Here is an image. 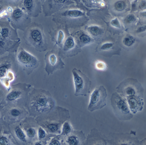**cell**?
Here are the masks:
<instances>
[{
	"instance_id": "cell-8",
	"label": "cell",
	"mask_w": 146,
	"mask_h": 145,
	"mask_svg": "<svg viewBox=\"0 0 146 145\" xmlns=\"http://www.w3.org/2000/svg\"><path fill=\"white\" fill-rule=\"evenodd\" d=\"M111 104L116 116L123 121L129 120L133 117L126 100L119 94L114 93L111 99Z\"/></svg>"
},
{
	"instance_id": "cell-22",
	"label": "cell",
	"mask_w": 146,
	"mask_h": 145,
	"mask_svg": "<svg viewBox=\"0 0 146 145\" xmlns=\"http://www.w3.org/2000/svg\"><path fill=\"white\" fill-rule=\"evenodd\" d=\"M67 16L72 18H78L83 15V13L78 10H70L68 11Z\"/></svg>"
},
{
	"instance_id": "cell-3",
	"label": "cell",
	"mask_w": 146,
	"mask_h": 145,
	"mask_svg": "<svg viewBox=\"0 0 146 145\" xmlns=\"http://www.w3.org/2000/svg\"><path fill=\"white\" fill-rule=\"evenodd\" d=\"M23 39L26 45L34 47L39 52H44L48 48L47 38L42 25L33 22L24 31Z\"/></svg>"
},
{
	"instance_id": "cell-13",
	"label": "cell",
	"mask_w": 146,
	"mask_h": 145,
	"mask_svg": "<svg viewBox=\"0 0 146 145\" xmlns=\"http://www.w3.org/2000/svg\"><path fill=\"white\" fill-rule=\"evenodd\" d=\"M45 70L48 75L53 74L58 70L64 68V63L58 52L54 49L48 51L45 56Z\"/></svg>"
},
{
	"instance_id": "cell-28",
	"label": "cell",
	"mask_w": 146,
	"mask_h": 145,
	"mask_svg": "<svg viewBox=\"0 0 146 145\" xmlns=\"http://www.w3.org/2000/svg\"><path fill=\"white\" fill-rule=\"evenodd\" d=\"M125 8V4L123 1H119L115 4V8L118 11L123 10Z\"/></svg>"
},
{
	"instance_id": "cell-34",
	"label": "cell",
	"mask_w": 146,
	"mask_h": 145,
	"mask_svg": "<svg viewBox=\"0 0 146 145\" xmlns=\"http://www.w3.org/2000/svg\"><path fill=\"white\" fill-rule=\"evenodd\" d=\"M2 119V111H1V108L0 107V120Z\"/></svg>"
},
{
	"instance_id": "cell-18",
	"label": "cell",
	"mask_w": 146,
	"mask_h": 145,
	"mask_svg": "<svg viewBox=\"0 0 146 145\" xmlns=\"http://www.w3.org/2000/svg\"><path fill=\"white\" fill-rule=\"evenodd\" d=\"M9 125L12 128L14 135H15L18 140L23 143H26L27 142L28 138H27V136L24 131L23 130L19 125V123Z\"/></svg>"
},
{
	"instance_id": "cell-29",
	"label": "cell",
	"mask_w": 146,
	"mask_h": 145,
	"mask_svg": "<svg viewBox=\"0 0 146 145\" xmlns=\"http://www.w3.org/2000/svg\"><path fill=\"white\" fill-rule=\"evenodd\" d=\"M111 24L114 27H116V28H119L120 27V24H119V22L117 19H113L111 22Z\"/></svg>"
},
{
	"instance_id": "cell-4",
	"label": "cell",
	"mask_w": 146,
	"mask_h": 145,
	"mask_svg": "<svg viewBox=\"0 0 146 145\" xmlns=\"http://www.w3.org/2000/svg\"><path fill=\"white\" fill-rule=\"evenodd\" d=\"M18 69L15 53H9L0 58V82L8 91L11 89V83L16 78Z\"/></svg>"
},
{
	"instance_id": "cell-23",
	"label": "cell",
	"mask_w": 146,
	"mask_h": 145,
	"mask_svg": "<svg viewBox=\"0 0 146 145\" xmlns=\"http://www.w3.org/2000/svg\"><path fill=\"white\" fill-rule=\"evenodd\" d=\"M135 41V39L132 36L128 35L125 36L123 40V43L127 47H130L132 45Z\"/></svg>"
},
{
	"instance_id": "cell-12",
	"label": "cell",
	"mask_w": 146,
	"mask_h": 145,
	"mask_svg": "<svg viewBox=\"0 0 146 145\" xmlns=\"http://www.w3.org/2000/svg\"><path fill=\"white\" fill-rule=\"evenodd\" d=\"M106 90L103 86L96 87L90 95L88 110L90 112L101 109L106 105Z\"/></svg>"
},
{
	"instance_id": "cell-2",
	"label": "cell",
	"mask_w": 146,
	"mask_h": 145,
	"mask_svg": "<svg viewBox=\"0 0 146 145\" xmlns=\"http://www.w3.org/2000/svg\"><path fill=\"white\" fill-rule=\"evenodd\" d=\"M31 87V85L25 83H19L12 85L11 89L0 103V106L26 108Z\"/></svg>"
},
{
	"instance_id": "cell-10",
	"label": "cell",
	"mask_w": 146,
	"mask_h": 145,
	"mask_svg": "<svg viewBox=\"0 0 146 145\" xmlns=\"http://www.w3.org/2000/svg\"><path fill=\"white\" fill-rule=\"evenodd\" d=\"M75 85V95L87 96L90 92L91 82L89 78L79 70L73 69L72 70Z\"/></svg>"
},
{
	"instance_id": "cell-20",
	"label": "cell",
	"mask_w": 146,
	"mask_h": 145,
	"mask_svg": "<svg viewBox=\"0 0 146 145\" xmlns=\"http://www.w3.org/2000/svg\"><path fill=\"white\" fill-rule=\"evenodd\" d=\"M89 32L94 36H98L101 34L102 30L100 28L97 26H91L88 28Z\"/></svg>"
},
{
	"instance_id": "cell-5",
	"label": "cell",
	"mask_w": 146,
	"mask_h": 145,
	"mask_svg": "<svg viewBox=\"0 0 146 145\" xmlns=\"http://www.w3.org/2000/svg\"><path fill=\"white\" fill-rule=\"evenodd\" d=\"M69 114L68 111L64 108L55 107L49 112L37 116L35 119L39 126L51 133H55L58 131L61 123H64L63 117Z\"/></svg>"
},
{
	"instance_id": "cell-16",
	"label": "cell",
	"mask_w": 146,
	"mask_h": 145,
	"mask_svg": "<svg viewBox=\"0 0 146 145\" xmlns=\"http://www.w3.org/2000/svg\"><path fill=\"white\" fill-rule=\"evenodd\" d=\"M19 124L24 131L27 138L33 139L35 138L37 135V130L39 125L35 118L28 116L19 122Z\"/></svg>"
},
{
	"instance_id": "cell-26",
	"label": "cell",
	"mask_w": 146,
	"mask_h": 145,
	"mask_svg": "<svg viewBox=\"0 0 146 145\" xmlns=\"http://www.w3.org/2000/svg\"><path fill=\"white\" fill-rule=\"evenodd\" d=\"M67 142L69 145H77L78 143L77 138L74 136H70Z\"/></svg>"
},
{
	"instance_id": "cell-19",
	"label": "cell",
	"mask_w": 146,
	"mask_h": 145,
	"mask_svg": "<svg viewBox=\"0 0 146 145\" xmlns=\"http://www.w3.org/2000/svg\"><path fill=\"white\" fill-rule=\"evenodd\" d=\"M76 45L75 40H74L73 37L70 36L67 38V39L65 42L63 50H64V51L68 52L74 49Z\"/></svg>"
},
{
	"instance_id": "cell-11",
	"label": "cell",
	"mask_w": 146,
	"mask_h": 145,
	"mask_svg": "<svg viewBox=\"0 0 146 145\" xmlns=\"http://www.w3.org/2000/svg\"><path fill=\"white\" fill-rule=\"evenodd\" d=\"M118 91L126 99L131 97H143V89L137 80L128 79L125 80L118 86Z\"/></svg>"
},
{
	"instance_id": "cell-31",
	"label": "cell",
	"mask_w": 146,
	"mask_h": 145,
	"mask_svg": "<svg viewBox=\"0 0 146 145\" xmlns=\"http://www.w3.org/2000/svg\"><path fill=\"white\" fill-rule=\"evenodd\" d=\"M49 145H60V142L58 140H53L50 143Z\"/></svg>"
},
{
	"instance_id": "cell-24",
	"label": "cell",
	"mask_w": 146,
	"mask_h": 145,
	"mask_svg": "<svg viewBox=\"0 0 146 145\" xmlns=\"http://www.w3.org/2000/svg\"><path fill=\"white\" fill-rule=\"evenodd\" d=\"M46 135V130L41 126H39L37 130V136L39 140H42L45 138Z\"/></svg>"
},
{
	"instance_id": "cell-9",
	"label": "cell",
	"mask_w": 146,
	"mask_h": 145,
	"mask_svg": "<svg viewBox=\"0 0 146 145\" xmlns=\"http://www.w3.org/2000/svg\"><path fill=\"white\" fill-rule=\"evenodd\" d=\"M2 119L9 125L17 123L29 115L26 108L17 106L1 107Z\"/></svg>"
},
{
	"instance_id": "cell-21",
	"label": "cell",
	"mask_w": 146,
	"mask_h": 145,
	"mask_svg": "<svg viewBox=\"0 0 146 145\" xmlns=\"http://www.w3.org/2000/svg\"><path fill=\"white\" fill-rule=\"evenodd\" d=\"M72 131L71 125L68 121H65L62 127V134L63 135H68Z\"/></svg>"
},
{
	"instance_id": "cell-35",
	"label": "cell",
	"mask_w": 146,
	"mask_h": 145,
	"mask_svg": "<svg viewBox=\"0 0 146 145\" xmlns=\"http://www.w3.org/2000/svg\"><path fill=\"white\" fill-rule=\"evenodd\" d=\"M34 145H43L41 142H36L34 144Z\"/></svg>"
},
{
	"instance_id": "cell-1",
	"label": "cell",
	"mask_w": 146,
	"mask_h": 145,
	"mask_svg": "<svg viewBox=\"0 0 146 145\" xmlns=\"http://www.w3.org/2000/svg\"><path fill=\"white\" fill-rule=\"evenodd\" d=\"M55 107V101L49 91L40 89L31 91L26 106L29 116L36 117L49 112Z\"/></svg>"
},
{
	"instance_id": "cell-25",
	"label": "cell",
	"mask_w": 146,
	"mask_h": 145,
	"mask_svg": "<svg viewBox=\"0 0 146 145\" xmlns=\"http://www.w3.org/2000/svg\"><path fill=\"white\" fill-rule=\"evenodd\" d=\"M80 41L82 44H87L90 43L91 41V38L88 35L83 33L80 35L79 37Z\"/></svg>"
},
{
	"instance_id": "cell-37",
	"label": "cell",
	"mask_w": 146,
	"mask_h": 145,
	"mask_svg": "<svg viewBox=\"0 0 146 145\" xmlns=\"http://www.w3.org/2000/svg\"></svg>"
},
{
	"instance_id": "cell-27",
	"label": "cell",
	"mask_w": 146,
	"mask_h": 145,
	"mask_svg": "<svg viewBox=\"0 0 146 145\" xmlns=\"http://www.w3.org/2000/svg\"><path fill=\"white\" fill-rule=\"evenodd\" d=\"M113 46V43H106L102 45L100 49L101 51H108L110 50L111 48H112Z\"/></svg>"
},
{
	"instance_id": "cell-6",
	"label": "cell",
	"mask_w": 146,
	"mask_h": 145,
	"mask_svg": "<svg viewBox=\"0 0 146 145\" xmlns=\"http://www.w3.org/2000/svg\"><path fill=\"white\" fill-rule=\"evenodd\" d=\"M16 53V59L18 64L22 67L27 75L31 74L39 67L40 61L38 58L23 47H19Z\"/></svg>"
},
{
	"instance_id": "cell-17",
	"label": "cell",
	"mask_w": 146,
	"mask_h": 145,
	"mask_svg": "<svg viewBox=\"0 0 146 145\" xmlns=\"http://www.w3.org/2000/svg\"><path fill=\"white\" fill-rule=\"evenodd\" d=\"M42 7L45 16H48L56 12L59 9L61 4L64 1H42Z\"/></svg>"
},
{
	"instance_id": "cell-14",
	"label": "cell",
	"mask_w": 146,
	"mask_h": 145,
	"mask_svg": "<svg viewBox=\"0 0 146 145\" xmlns=\"http://www.w3.org/2000/svg\"><path fill=\"white\" fill-rule=\"evenodd\" d=\"M18 6L31 17H37L42 10V2L40 0H22Z\"/></svg>"
},
{
	"instance_id": "cell-15",
	"label": "cell",
	"mask_w": 146,
	"mask_h": 145,
	"mask_svg": "<svg viewBox=\"0 0 146 145\" xmlns=\"http://www.w3.org/2000/svg\"><path fill=\"white\" fill-rule=\"evenodd\" d=\"M0 39L20 41L17 30L11 27L7 20H0Z\"/></svg>"
},
{
	"instance_id": "cell-32",
	"label": "cell",
	"mask_w": 146,
	"mask_h": 145,
	"mask_svg": "<svg viewBox=\"0 0 146 145\" xmlns=\"http://www.w3.org/2000/svg\"><path fill=\"white\" fill-rule=\"evenodd\" d=\"M5 96L4 92L1 90H0V103H1V102L3 100Z\"/></svg>"
},
{
	"instance_id": "cell-36",
	"label": "cell",
	"mask_w": 146,
	"mask_h": 145,
	"mask_svg": "<svg viewBox=\"0 0 146 145\" xmlns=\"http://www.w3.org/2000/svg\"><path fill=\"white\" fill-rule=\"evenodd\" d=\"M127 145V144H122V145Z\"/></svg>"
},
{
	"instance_id": "cell-7",
	"label": "cell",
	"mask_w": 146,
	"mask_h": 145,
	"mask_svg": "<svg viewBox=\"0 0 146 145\" xmlns=\"http://www.w3.org/2000/svg\"><path fill=\"white\" fill-rule=\"evenodd\" d=\"M7 20L14 29L23 32L31 23V17L19 6L13 8Z\"/></svg>"
},
{
	"instance_id": "cell-30",
	"label": "cell",
	"mask_w": 146,
	"mask_h": 145,
	"mask_svg": "<svg viewBox=\"0 0 146 145\" xmlns=\"http://www.w3.org/2000/svg\"><path fill=\"white\" fill-rule=\"evenodd\" d=\"M126 21L128 23L133 22L135 21V17L133 15H129L127 17L126 19Z\"/></svg>"
},
{
	"instance_id": "cell-33",
	"label": "cell",
	"mask_w": 146,
	"mask_h": 145,
	"mask_svg": "<svg viewBox=\"0 0 146 145\" xmlns=\"http://www.w3.org/2000/svg\"><path fill=\"white\" fill-rule=\"evenodd\" d=\"M6 52L4 50L1 49V48H0V57L2 55H3V54H5V53Z\"/></svg>"
}]
</instances>
